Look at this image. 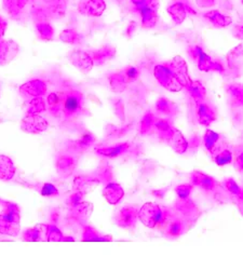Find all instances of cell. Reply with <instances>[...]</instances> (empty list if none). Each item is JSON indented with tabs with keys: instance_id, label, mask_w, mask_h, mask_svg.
<instances>
[{
	"instance_id": "cell-1",
	"label": "cell",
	"mask_w": 243,
	"mask_h": 271,
	"mask_svg": "<svg viewBox=\"0 0 243 271\" xmlns=\"http://www.w3.org/2000/svg\"><path fill=\"white\" fill-rule=\"evenodd\" d=\"M82 96L77 91H69L68 93L62 96L61 99V108L64 116L67 118H74L80 115L82 111Z\"/></svg>"
},
{
	"instance_id": "cell-2",
	"label": "cell",
	"mask_w": 243,
	"mask_h": 271,
	"mask_svg": "<svg viewBox=\"0 0 243 271\" xmlns=\"http://www.w3.org/2000/svg\"><path fill=\"white\" fill-rule=\"evenodd\" d=\"M55 193H57V190L51 185H46L45 188L42 189V194H45V196H49V194H55Z\"/></svg>"
},
{
	"instance_id": "cell-3",
	"label": "cell",
	"mask_w": 243,
	"mask_h": 271,
	"mask_svg": "<svg viewBox=\"0 0 243 271\" xmlns=\"http://www.w3.org/2000/svg\"><path fill=\"white\" fill-rule=\"evenodd\" d=\"M135 76H136V70H135V68H130L129 69V77L134 78Z\"/></svg>"
}]
</instances>
